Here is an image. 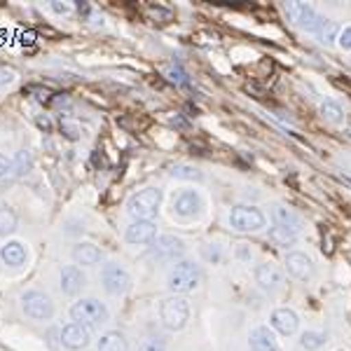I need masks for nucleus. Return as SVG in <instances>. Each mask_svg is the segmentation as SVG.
Returning <instances> with one entry per match:
<instances>
[{"mask_svg":"<svg viewBox=\"0 0 351 351\" xmlns=\"http://www.w3.org/2000/svg\"><path fill=\"white\" fill-rule=\"evenodd\" d=\"M10 173H14V164H12V160H8L5 155H0V180L8 178Z\"/></svg>","mask_w":351,"mask_h":351,"instance_id":"obj_32","label":"nucleus"},{"mask_svg":"<svg viewBox=\"0 0 351 351\" xmlns=\"http://www.w3.org/2000/svg\"><path fill=\"white\" fill-rule=\"evenodd\" d=\"M141 351H167V344H164L160 337H148L141 344Z\"/></svg>","mask_w":351,"mask_h":351,"instance_id":"obj_31","label":"nucleus"},{"mask_svg":"<svg viewBox=\"0 0 351 351\" xmlns=\"http://www.w3.org/2000/svg\"><path fill=\"white\" fill-rule=\"evenodd\" d=\"M0 260H3L8 267H21L28 260V251L21 241H8L0 248Z\"/></svg>","mask_w":351,"mask_h":351,"instance_id":"obj_19","label":"nucleus"},{"mask_svg":"<svg viewBox=\"0 0 351 351\" xmlns=\"http://www.w3.org/2000/svg\"><path fill=\"white\" fill-rule=\"evenodd\" d=\"M274 223L279 225V228H286V230H291V232H295V234H300V230H302V218L298 216L293 208H288V206H274Z\"/></svg>","mask_w":351,"mask_h":351,"instance_id":"obj_20","label":"nucleus"},{"mask_svg":"<svg viewBox=\"0 0 351 351\" xmlns=\"http://www.w3.org/2000/svg\"><path fill=\"white\" fill-rule=\"evenodd\" d=\"M248 347L253 351H284L274 330H269L267 326H258L248 332Z\"/></svg>","mask_w":351,"mask_h":351,"instance_id":"obj_15","label":"nucleus"},{"mask_svg":"<svg viewBox=\"0 0 351 351\" xmlns=\"http://www.w3.org/2000/svg\"><path fill=\"white\" fill-rule=\"evenodd\" d=\"M171 176L178 180H202L204 178L202 171H197L195 167H188V164H178V167H173Z\"/></svg>","mask_w":351,"mask_h":351,"instance_id":"obj_28","label":"nucleus"},{"mask_svg":"<svg viewBox=\"0 0 351 351\" xmlns=\"http://www.w3.org/2000/svg\"><path fill=\"white\" fill-rule=\"evenodd\" d=\"M59 286L61 293H66V295H80L82 288L87 286V276L77 265H68L59 271Z\"/></svg>","mask_w":351,"mask_h":351,"instance_id":"obj_13","label":"nucleus"},{"mask_svg":"<svg viewBox=\"0 0 351 351\" xmlns=\"http://www.w3.org/2000/svg\"><path fill=\"white\" fill-rule=\"evenodd\" d=\"M61 132H64L66 138H71V141L77 138V127H75V124H71L68 120H61Z\"/></svg>","mask_w":351,"mask_h":351,"instance_id":"obj_34","label":"nucleus"},{"mask_svg":"<svg viewBox=\"0 0 351 351\" xmlns=\"http://www.w3.org/2000/svg\"><path fill=\"white\" fill-rule=\"evenodd\" d=\"M256 284L267 293H276L284 288V271L271 260H265L256 267Z\"/></svg>","mask_w":351,"mask_h":351,"instance_id":"obj_10","label":"nucleus"},{"mask_svg":"<svg viewBox=\"0 0 351 351\" xmlns=\"http://www.w3.org/2000/svg\"><path fill=\"white\" fill-rule=\"evenodd\" d=\"M71 319L75 324H82L87 328H99L104 324H108L110 311L101 300L96 298H80L77 302H73L71 307Z\"/></svg>","mask_w":351,"mask_h":351,"instance_id":"obj_2","label":"nucleus"},{"mask_svg":"<svg viewBox=\"0 0 351 351\" xmlns=\"http://www.w3.org/2000/svg\"><path fill=\"white\" fill-rule=\"evenodd\" d=\"M269 239L276 243V246H291V243H295L298 234L286 228H279V225H274V228H269Z\"/></svg>","mask_w":351,"mask_h":351,"instance_id":"obj_25","label":"nucleus"},{"mask_svg":"<svg viewBox=\"0 0 351 351\" xmlns=\"http://www.w3.org/2000/svg\"><path fill=\"white\" fill-rule=\"evenodd\" d=\"M73 260L75 265H82V267H94V265L101 263V251L96 243H89V241H82L77 246H73Z\"/></svg>","mask_w":351,"mask_h":351,"instance_id":"obj_18","label":"nucleus"},{"mask_svg":"<svg viewBox=\"0 0 351 351\" xmlns=\"http://www.w3.org/2000/svg\"><path fill=\"white\" fill-rule=\"evenodd\" d=\"M16 71L10 66H0V87H8V84H14L16 82Z\"/></svg>","mask_w":351,"mask_h":351,"instance_id":"obj_30","label":"nucleus"},{"mask_svg":"<svg viewBox=\"0 0 351 351\" xmlns=\"http://www.w3.org/2000/svg\"><path fill=\"white\" fill-rule=\"evenodd\" d=\"M286 12L293 16V21H295L300 28H304V31H311V33H316V28H319L321 19H324V16H321L307 3H286Z\"/></svg>","mask_w":351,"mask_h":351,"instance_id":"obj_11","label":"nucleus"},{"mask_svg":"<svg viewBox=\"0 0 351 351\" xmlns=\"http://www.w3.org/2000/svg\"><path fill=\"white\" fill-rule=\"evenodd\" d=\"M101 284L110 295H124L132 288V274L117 263H108L101 271Z\"/></svg>","mask_w":351,"mask_h":351,"instance_id":"obj_8","label":"nucleus"},{"mask_svg":"<svg viewBox=\"0 0 351 351\" xmlns=\"http://www.w3.org/2000/svg\"><path fill=\"white\" fill-rule=\"evenodd\" d=\"M321 117H324L326 122H330V124H342L344 122L342 108H339L337 104H332V101H326V104L321 106Z\"/></svg>","mask_w":351,"mask_h":351,"instance_id":"obj_26","label":"nucleus"},{"mask_svg":"<svg viewBox=\"0 0 351 351\" xmlns=\"http://www.w3.org/2000/svg\"><path fill=\"white\" fill-rule=\"evenodd\" d=\"M124 237L129 243H152L157 239V225L152 220H134Z\"/></svg>","mask_w":351,"mask_h":351,"instance_id":"obj_17","label":"nucleus"},{"mask_svg":"<svg viewBox=\"0 0 351 351\" xmlns=\"http://www.w3.org/2000/svg\"><path fill=\"white\" fill-rule=\"evenodd\" d=\"M183 256H185V243H183V239H178V237L162 234L152 241V258H155L157 263H164V265L173 263L176 265Z\"/></svg>","mask_w":351,"mask_h":351,"instance_id":"obj_7","label":"nucleus"},{"mask_svg":"<svg viewBox=\"0 0 351 351\" xmlns=\"http://www.w3.org/2000/svg\"><path fill=\"white\" fill-rule=\"evenodd\" d=\"M286 269H288V274L295 276L298 281H309L311 276L316 274L314 260H311L307 253H300V251H293L286 256Z\"/></svg>","mask_w":351,"mask_h":351,"instance_id":"obj_12","label":"nucleus"},{"mask_svg":"<svg viewBox=\"0 0 351 351\" xmlns=\"http://www.w3.org/2000/svg\"><path fill=\"white\" fill-rule=\"evenodd\" d=\"M337 43H339V47L351 49V26H347V28H342V31H339Z\"/></svg>","mask_w":351,"mask_h":351,"instance_id":"obj_33","label":"nucleus"},{"mask_svg":"<svg viewBox=\"0 0 351 351\" xmlns=\"http://www.w3.org/2000/svg\"><path fill=\"white\" fill-rule=\"evenodd\" d=\"M339 28L335 21H330V19H321V24L319 28H316V36H319V40L324 43V45H332L339 38Z\"/></svg>","mask_w":351,"mask_h":351,"instance_id":"obj_23","label":"nucleus"},{"mask_svg":"<svg viewBox=\"0 0 351 351\" xmlns=\"http://www.w3.org/2000/svg\"><path fill=\"white\" fill-rule=\"evenodd\" d=\"M230 225L237 232H260L267 228V218L256 206H234L230 211Z\"/></svg>","mask_w":351,"mask_h":351,"instance_id":"obj_6","label":"nucleus"},{"mask_svg":"<svg viewBox=\"0 0 351 351\" xmlns=\"http://www.w3.org/2000/svg\"><path fill=\"white\" fill-rule=\"evenodd\" d=\"M16 230V213L10 206H0V237H8Z\"/></svg>","mask_w":351,"mask_h":351,"instance_id":"obj_24","label":"nucleus"},{"mask_svg":"<svg viewBox=\"0 0 351 351\" xmlns=\"http://www.w3.org/2000/svg\"><path fill=\"white\" fill-rule=\"evenodd\" d=\"M96 351H129L127 337L120 330H108L99 337L96 342Z\"/></svg>","mask_w":351,"mask_h":351,"instance_id":"obj_21","label":"nucleus"},{"mask_svg":"<svg viewBox=\"0 0 351 351\" xmlns=\"http://www.w3.org/2000/svg\"><path fill=\"white\" fill-rule=\"evenodd\" d=\"M12 164H14V173H16V176H26L28 171H31V167H33L31 152H28V150H19V152L14 155Z\"/></svg>","mask_w":351,"mask_h":351,"instance_id":"obj_27","label":"nucleus"},{"mask_svg":"<svg viewBox=\"0 0 351 351\" xmlns=\"http://www.w3.org/2000/svg\"><path fill=\"white\" fill-rule=\"evenodd\" d=\"M150 16H155V19H157V16H162V19H164V24H167V21H171V12H169V10H164V8H150Z\"/></svg>","mask_w":351,"mask_h":351,"instance_id":"obj_37","label":"nucleus"},{"mask_svg":"<svg viewBox=\"0 0 351 351\" xmlns=\"http://www.w3.org/2000/svg\"><path fill=\"white\" fill-rule=\"evenodd\" d=\"M52 10H54L56 14H71L73 12V5L71 3H59V0H54Z\"/></svg>","mask_w":351,"mask_h":351,"instance_id":"obj_36","label":"nucleus"},{"mask_svg":"<svg viewBox=\"0 0 351 351\" xmlns=\"http://www.w3.org/2000/svg\"><path fill=\"white\" fill-rule=\"evenodd\" d=\"M271 328H274L279 335L291 337V335H295L298 328H300V316L288 307L274 309L271 311Z\"/></svg>","mask_w":351,"mask_h":351,"instance_id":"obj_14","label":"nucleus"},{"mask_svg":"<svg viewBox=\"0 0 351 351\" xmlns=\"http://www.w3.org/2000/svg\"><path fill=\"white\" fill-rule=\"evenodd\" d=\"M21 309L33 321H49L54 316V302L43 291H26L21 295Z\"/></svg>","mask_w":351,"mask_h":351,"instance_id":"obj_5","label":"nucleus"},{"mask_svg":"<svg viewBox=\"0 0 351 351\" xmlns=\"http://www.w3.org/2000/svg\"><path fill=\"white\" fill-rule=\"evenodd\" d=\"M206 258L211 260L213 265H218L220 260H223V253H220V248L216 246V243H213V246H208V248H206Z\"/></svg>","mask_w":351,"mask_h":351,"instance_id":"obj_35","label":"nucleus"},{"mask_svg":"<svg viewBox=\"0 0 351 351\" xmlns=\"http://www.w3.org/2000/svg\"><path fill=\"white\" fill-rule=\"evenodd\" d=\"M337 351H347V349H337Z\"/></svg>","mask_w":351,"mask_h":351,"instance_id":"obj_38","label":"nucleus"},{"mask_svg":"<svg viewBox=\"0 0 351 351\" xmlns=\"http://www.w3.org/2000/svg\"><path fill=\"white\" fill-rule=\"evenodd\" d=\"M160 319L167 330H183L190 321V302L180 295H171L162 300L160 304Z\"/></svg>","mask_w":351,"mask_h":351,"instance_id":"obj_4","label":"nucleus"},{"mask_svg":"<svg viewBox=\"0 0 351 351\" xmlns=\"http://www.w3.org/2000/svg\"><path fill=\"white\" fill-rule=\"evenodd\" d=\"M202 284V267L195 260H178L167 274V288L176 295L192 293Z\"/></svg>","mask_w":351,"mask_h":351,"instance_id":"obj_1","label":"nucleus"},{"mask_svg":"<svg viewBox=\"0 0 351 351\" xmlns=\"http://www.w3.org/2000/svg\"><path fill=\"white\" fill-rule=\"evenodd\" d=\"M202 208V199L195 190H183L173 197V213L180 218H192L197 216Z\"/></svg>","mask_w":351,"mask_h":351,"instance_id":"obj_16","label":"nucleus"},{"mask_svg":"<svg viewBox=\"0 0 351 351\" xmlns=\"http://www.w3.org/2000/svg\"><path fill=\"white\" fill-rule=\"evenodd\" d=\"M328 342V332L324 330H304L302 335H300V347H302L304 351H316L321 349L324 344Z\"/></svg>","mask_w":351,"mask_h":351,"instance_id":"obj_22","label":"nucleus"},{"mask_svg":"<svg viewBox=\"0 0 351 351\" xmlns=\"http://www.w3.org/2000/svg\"><path fill=\"white\" fill-rule=\"evenodd\" d=\"M167 77H169V80H171L173 84H178V87H188V84H190L188 73H185L178 64H173V66H169V68H167Z\"/></svg>","mask_w":351,"mask_h":351,"instance_id":"obj_29","label":"nucleus"},{"mask_svg":"<svg viewBox=\"0 0 351 351\" xmlns=\"http://www.w3.org/2000/svg\"><path fill=\"white\" fill-rule=\"evenodd\" d=\"M160 204H162V190L143 188L129 197L127 211L134 220H152L157 216V211H160Z\"/></svg>","mask_w":351,"mask_h":351,"instance_id":"obj_3","label":"nucleus"},{"mask_svg":"<svg viewBox=\"0 0 351 351\" xmlns=\"http://www.w3.org/2000/svg\"><path fill=\"white\" fill-rule=\"evenodd\" d=\"M59 342H61V347H66L71 351H80L84 347H89V342H92V328L71 321V324H66L59 330Z\"/></svg>","mask_w":351,"mask_h":351,"instance_id":"obj_9","label":"nucleus"}]
</instances>
